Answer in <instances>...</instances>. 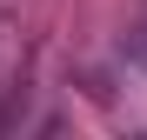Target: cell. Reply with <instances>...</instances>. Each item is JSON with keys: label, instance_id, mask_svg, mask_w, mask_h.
<instances>
[{"label": "cell", "instance_id": "obj_1", "mask_svg": "<svg viewBox=\"0 0 147 140\" xmlns=\"http://www.w3.org/2000/svg\"><path fill=\"white\" fill-rule=\"evenodd\" d=\"M27 87H34V47H27V33H20L13 13H0V127L20 120Z\"/></svg>", "mask_w": 147, "mask_h": 140}, {"label": "cell", "instance_id": "obj_2", "mask_svg": "<svg viewBox=\"0 0 147 140\" xmlns=\"http://www.w3.org/2000/svg\"><path fill=\"white\" fill-rule=\"evenodd\" d=\"M120 54H127V67H140V74H147V13H134V20H127Z\"/></svg>", "mask_w": 147, "mask_h": 140}]
</instances>
